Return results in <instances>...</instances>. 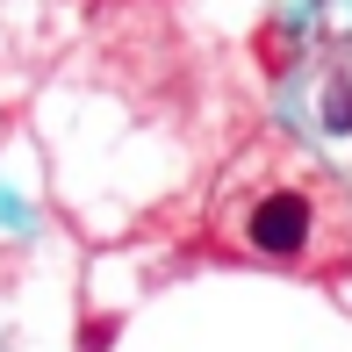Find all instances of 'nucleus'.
Returning a JSON list of instances; mask_svg holds the SVG:
<instances>
[{"label": "nucleus", "mask_w": 352, "mask_h": 352, "mask_svg": "<svg viewBox=\"0 0 352 352\" xmlns=\"http://www.w3.org/2000/svg\"><path fill=\"white\" fill-rule=\"evenodd\" d=\"M309 230H316V209H309L302 187H274V195H259L252 216H245V245L266 252V259H295V252L309 245Z\"/></svg>", "instance_id": "f257e3e1"}]
</instances>
